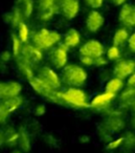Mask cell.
<instances>
[{"label": "cell", "instance_id": "6da1fadb", "mask_svg": "<svg viewBox=\"0 0 135 153\" xmlns=\"http://www.w3.org/2000/svg\"><path fill=\"white\" fill-rule=\"evenodd\" d=\"M60 99L61 104H66L73 108H89L88 94L80 87H69L64 91H60Z\"/></svg>", "mask_w": 135, "mask_h": 153}, {"label": "cell", "instance_id": "7a4b0ae2", "mask_svg": "<svg viewBox=\"0 0 135 153\" xmlns=\"http://www.w3.org/2000/svg\"><path fill=\"white\" fill-rule=\"evenodd\" d=\"M62 69L61 80L70 87H81L88 79V74L83 66L66 64Z\"/></svg>", "mask_w": 135, "mask_h": 153}, {"label": "cell", "instance_id": "3957f363", "mask_svg": "<svg viewBox=\"0 0 135 153\" xmlns=\"http://www.w3.org/2000/svg\"><path fill=\"white\" fill-rule=\"evenodd\" d=\"M33 44L38 47L41 51L51 49L53 46L59 44L62 40V35L57 30H48L46 27H42L34 33L32 37Z\"/></svg>", "mask_w": 135, "mask_h": 153}, {"label": "cell", "instance_id": "277c9868", "mask_svg": "<svg viewBox=\"0 0 135 153\" xmlns=\"http://www.w3.org/2000/svg\"><path fill=\"white\" fill-rule=\"evenodd\" d=\"M32 88L38 94L42 96L46 100H48L51 103L56 104H61V99H60V90L53 89V87L46 84L44 81L38 78L37 76H34L32 79L28 80Z\"/></svg>", "mask_w": 135, "mask_h": 153}, {"label": "cell", "instance_id": "5b68a950", "mask_svg": "<svg viewBox=\"0 0 135 153\" xmlns=\"http://www.w3.org/2000/svg\"><path fill=\"white\" fill-rule=\"evenodd\" d=\"M108 111L109 112H107V117L103 122L102 126L111 134L118 133L126 126L124 113L122 111L113 110V109H109Z\"/></svg>", "mask_w": 135, "mask_h": 153}, {"label": "cell", "instance_id": "8992f818", "mask_svg": "<svg viewBox=\"0 0 135 153\" xmlns=\"http://www.w3.org/2000/svg\"><path fill=\"white\" fill-rule=\"evenodd\" d=\"M58 11L64 18L72 20L80 13V0H57Z\"/></svg>", "mask_w": 135, "mask_h": 153}, {"label": "cell", "instance_id": "52a82bcc", "mask_svg": "<svg viewBox=\"0 0 135 153\" xmlns=\"http://www.w3.org/2000/svg\"><path fill=\"white\" fill-rule=\"evenodd\" d=\"M38 78H40L42 81H44L46 84H48L50 87H53V89L59 90L62 86V80L61 76L56 72L55 69H53L49 66H42L39 69Z\"/></svg>", "mask_w": 135, "mask_h": 153}, {"label": "cell", "instance_id": "ba28073f", "mask_svg": "<svg viewBox=\"0 0 135 153\" xmlns=\"http://www.w3.org/2000/svg\"><path fill=\"white\" fill-rule=\"evenodd\" d=\"M49 60L53 67L57 69H62L68 62V49L63 44L56 45L51 48Z\"/></svg>", "mask_w": 135, "mask_h": 153}, {"label": "cell", "instance_id": "9c48e42d", "mask_svg": "<svg viewBox=\"0 0 135 153\" xmlns=\"http://www.w3.org/2000/svg\"><path fill=\"white\" fill-rule=\"evenodd\" d=\"M115 98L116 94L108 91L97 94L92 100L89 101V108H92L94 110H107L110 109V106Z\"/></svg>", "mask_w": 135, "mask_h": 153}, {"label": "cell", "instance_id": "30bf717a", "mask_svg": "<svg viewBox=\"0 0 135 153\" xmlns=\"http://www.w3.org/2000/svg\"><path fill=\"white\" fill-rule=\"evenodd\" d=\"M105 55V46L99 40L91 39L80 47V56H88L93 59Z\"/></svg>", "mask_w": 135, "mask_h": 153}, {"label": "cell", "instance_id": "8fae6325", "mask_svg": "<svg viewBox=\"0 0 135 153\" xmlns=\"http://www.w3.org/2000/svg\"><path fill=\"white\" fill-rule=\"evenodd\" d=\"M135 62L132 59H122L117 60L113 67L114 76H117L119 79H127L132 74H134Z\"/></svg>", "mask_w": 135, "mask_h": 153}, {"label": "cell", "instance_id": "7c38bea8", "mask_svg": "<svg viewBox=\"0 0 135 153\" xmlns=\"http://www.w3.org/2000/svg\"><path fill=\"white\" fill-rule=\"evenodd\" d=\"M22 85L17 81L0 82V101L14 98L21 94Z\"/></svg>", "mask_w": 135, "mask_h": 153}, {"label": "cell", "instance_id": "4fadbf2b", "mask_svg": "<svg viewBox=\"0 0 135 153\" xmlns=\"http://www.w3.org/2000/svg\"><path fill=\"white\" fill-rule=\"evenodd\" d=\"M20 56L25 60H27L32 65L39 64L43 60L42 51L36 47L34 44H28V43H24L22 45Z\"/></svg>", "mask_w": 135, "mask_h": 153}, {"label": "cell", "instance_id": "5bb4252c", "mask_svg": "<svg viewBox=\"0 0 135 153\" xmlns=\"http://www.w3.org/2000/svg\"><path fill=\"white\" fill-rule=\"evenodd\" d=\"M120 23L124 27L132 28L135 26V7L131 3H124L120 7L118 15Z\"/></svg>", "mask_w": 135, "mask_h": 153}, {"label": "cell", "instance_id": "9a60e30c", "mask_svg": "<svg viewBox=\"0 0 135 153\" xmlns=\"http://www.w3.org/2000/svg\"><path fill=\"white\" fill-rule=\"evenodd\" d=\"M105 23V18L97 10L89 12L86 18V28L90 33H97Z\"/></svg>", "mask_w": 135, "mask_h": 153}, {"label": "cell", "instance_id": "2e32d148", "mask_svg": "<svg viewBox=\"0 0 135 153\" xmlns=\"http://www.w3.org/2000/svg\"><path fill=\"white\" fill-rule=\"evenodd\" d=\"M80 43H81V34L76 28L73 27L69 28L63 36V43L62 44L67 49L78 47L80 45Z\"/></svg>", "mask_w": 135, "mask_h": 153}, {"label": "cell", "instance_id": "e0dca14e", "mask_svg": "<svg viewBox=\"0 0 135 153\" xmlns=\"http://www.w3.org/2000/svg\"><path fill=\"white\" fill-rule=\"evenodd\" d=\"M134 88L127 87L119 96V107L122 110H128V109L134 108Z\"/></svg>", "mask_w": 135, "mask_h": 153}, {"label": "cell", "instance_id": "ac0fdd59", "mask_svg": "<svg viewBox=\"0 0 135 153\" xmlns=\"http://www.w3.org/2000/svg\"><path fill=\"white\" fill-rule=\"evenodd\" d=\"M18 131V144L21 152H30L32 149V137L26 128H19Z\"/></svg>", "mask_w": 135, "mask_h": 153}, {"label": "cell", "instance_id": "d6986e66", "mask_svg": "<svg viewBox=\"0 0 135 153\" xmlns=\"http://www.w3.org/2000/svg\"><path fill=\"white\" fill-rule=\"evenodd\" d=\"M16 64H17V67H18V69H19V71L21 72V74L27 80V81L30 79H32L33 76H35L34 65H32L27 60L22 58L21 56L16 58Z\"/></svg>", "mask_w": 135, "mask_h": 153}, {"label": "cell", "instance_id": "ffe728a7", "mask_svg": "<svg viewBox=\"0 0 135 153\" xmlns=\"http://www.w3.org/2000/svg\"><path fill=\"white\" fill-rule=\"evenodd\" d=\"M3 20L5 23L11 24L14 27H17V25L20 22L23 21V14L20 7H16L13 9V11L7 12L3 15Z\"/></svg>", "mask_w": 135, "mask_h": 153}, {"label": "cell", "instance_id": "44dd1931", "mask_svg": "<svg viewBox=\"0 0 135 153\" xmlns=\"http://www.w3.org/2000/svg\"><path fill=\"white\" fill-rule=\"evenodd\" d=\"M124 88H125V80L119 79L117 76H113L110 80H108V82L106 83L105 91L117 94L118 92L124 90Z\"/></svg>", "mask_w": 135, "mask_h": 153}, {"label": "cell", "instance_id": "7402d4cb", "mask_svg": "<svg viewBox=\"0 0 135 153\" xmlns=\"http://www.w3.org/2000/svg\"><path fill=\"white\" fill-rule=\"evenodd\" d=\"M0 102L2 103L4 108L7 109L11 114H13L15 111H17L18 109L22 106V104H23V98L19 94V96H17V97L7 99V100L0 101Z\"/></svg>", "mask_w": 135, "mask_h": 153}, {"label": "cell", "instance_id": "603a6c76", "mask_svg": "<svg viewBox=\"0 0 135 153\" xmlns=\"http://www.w3.org/2000/svg\"><path fill=\"white\" fill-rule=\"evenodd\" d=\"M3 134H4V145L9 147H16L18 144V131L13 126H5Z\"/></svg>", "mask_w": 135, "mask_h": 153}, {"label": "cell", "instance_id": "cb8c5ba5", "mask_svg": "<svg viewBox=\"0 0 135 153\" xmlns=\"http://www.w3.org/2000/svg\"><path fill=\"white\" fill-rule=\"evenodd\" d=\"M129 36V30L127 27H120L118 30H115L113 35V38H112V42H113V45L115 46H124L127 43V40H128Z\"/></svg>", "mask_w": 135, "mask_h": 153}, {"label": "cell", "instance_id": "d4e9b609", "mask_svg": "<svg viewBox=\"0 0 135 153\" xmlns=\"http://www.w3.org/2000/svg\"><path fill=\"white\" fill-rule=\"evenodd\" d=\"M17 30H18L17 36H18V38H19V40L21 41L23 44L24 43H27L28 39H30V28H28L27 24L24 21L20 22L17 25Z\"/></svg>", "mask_w": 135, "mask_h": 153}, {"label": "cell", "instance_id": "484cf974", "mask_svg": "<svg viewBox=\"0 0 135 153\" xmlns=\"http://www.w3.org/2000/svg\"><path fill=\"white\" fill-rule=\"evenodd\" d=\"M106 58L109 61H117L122 58V51L118 46L115 45H111L106 51Z\"/></svg>", "mask_w": 135, "mask_h": 153}, {"label": "cell", "instance_id": "4316f807", "mask_svg": "<svg viewBox=\"0 0 135 153\" xmlns=\"http://www.w3.org/2000/svg\"><path fill=\"white\" fill-rule=\"evenodd\" d=\"M23 43L19 40L16 34H12V55L15 58H18L21 53V48Z\"/></svg>", "mask_w": 135, "mask_h": 153}, {"label": "cell", "instance_id": "83f0119b", "mask_svg": "<svg viewBox=\"0 0 135 153\" xmlns=\"http://www.w3.org/2000/svg\"><path fill=\"white\" fill-rule=\"evenodd\" d=\"M57 13H59V11H58V7L44 10V11L39 12V19H40L41 21H44V22L49 21V20H51L53 17H55V15Z\"/></svg>", "mask_w": 135, "mask_h": 153}, {"label": "cell", "instance_id": "f1b7e54d", "mask_svg": "<svg viewBox=\"0 0 135 153\" xmlns=\"http://www.w3.org/2000/svg\"><path fill=\"white\" fill-rule=\"evenodd\" d=\"M22 3V14L23 17L30 18L34 12V1L33 0H20Z\"/></svg>", "mask_w": 135, "mask_h": 153}, {"label": "cell", "instance_id": "f546056e", "mask_svg": "<svg viewBox=\"0 0 135 153\" xmlns=\"http://www.w3.org/2000/svg\"><path fill=\"white\" fill-rule=\"evenodd\" d=\"M57 7V0H38L39 12Z\"/></svg>", "mask_w": 135, "mask_h": 153}, {"label": "cell", "instance_id": "4dcf8cb0", "mask_svg": "<svg viewBox=\"0 0 135 153\" xmlns=\"http://www.w3.org/2000/svg\"><path fill=\"white\" fill-rule=\"evenodd\" d=\"M122 144H124V136L117 137V138H112L107 144V150H109V151L116 150V149L120 148V147L122 146Z\"/></svg>", "mask_w": 135, "mask_h": 153}, {"label": "cell", "instance_id": "1f68e13d", "mask_svg": "<svg viewBox=\"0 0 135 153\" xmlns=\"http://www.w3.org/2000/svg\"><path fill=\"white\" fill-rule=\"evenodd\" d=\"M134 144H135L134 133L133 132H127L124 135V144H122V146L126 147V148L132 149L134 148Z\"/></svg>", "mask_w": 135, "mask_h": 153}, {"label": "cell", "instance_id": "d6a6232c", "mask_svg": "<svg viewBox=\"0 0 135 153\" xmlns=\"http://www.w3.org/2000/svg\"><path fill=\"white\" fill-rule=\"evenodd\" d=\"M11 113L4 108V106L2 105V103L0 102V126L5 125L9 120V117H11Z\"/></svg>", "mask_w": 135, "mask_h": 153}, {"label": "cell", "instance_id": "836d02e7", "mask_svg": "<svg viewBox=\"0 0 135 153\" xmlns=\"http://www.w3.org/2000/svg\"><path fill=\"white\" fill-rule=\"evenodd\" d=\"M84 1H85V3H86L89 7H91L92 10L101 9L104 4V0H84Z\"/></svg>", "mask_w": 135, "mask_h": 153}, {"label": "cell", "instance_id": "e575fe53", "mask_svg": "<svg viewBox=\"0 0 135 153\" xmlns=\"http://www.w3.org/2000/svg\"><path fill=\"white\" fill-rule=\"evenodd\" d=\"M80 62L83 66L86 67H90V66L94 65V59L88 56H80Z\"/></svg>", "mask_w": 135, "mask_h": 153}, {"label": "cell", "instance_id": "d590c367", "mask_svg": "<svg viewBox=\"0 0 135 153\" xmlns=\"http://www.w3.org/2000/svg\"><path fill=\"white\" fill-rule=\"evenodd\" d=\"M108 63H109V60H108L106 57H104V56H101V57H97L94 59V65L93 66H96V67H104V66L108 65Z\"/></svg>", "mask_w": 135, "mask_h": 153}, {"label": "cell", "instance_id": "8d00e7d4", "mask_svg": "<svg viewBox=\"0 0 135 153\" xmlns=\"http://www.w3.org/2000/svg\"><path fill=\"white\" fill-rule=\"evenodd\" d=\"M46 112V106L44 104H38L34 108V114L37 117H42Z\"/></svg>", "mask_w": 135, "mask_h": 153}, {"label": "cell", "instance_id": "74e56055", "mask_svg": "<svg viewBox=\"0 0 135 153\" xmlns=\"http://www.w3.org/2000/svg\"><path fill=\"white\" fill-rule=\"evenodd\" d=\"M127 44H128V48L131 53H135V34H132L129 36L128 40H127Z\"/></svg>", "mask_w": 135, "mask_h": 153}, {"label": "cell", "instance_id": "f35d334b", "mask_svg": "<svg viewBox=\"0 0 135 153\" xmlns=\"http://www.w3.org/2000/svg\"><path fill=\"white\" fill-rule=\"evenodd\" d=\"M12 59V53L9 51H3L2 53H0V61L2 63H7Z\"/></svg>", "mask_w": 135, "mask_h": 153}, {"label": "cell", "instance_id": "ab89813d", "mask_svg": "<svg viewBox=\"0 0 135 153\" xmlns=\"http://www.w3.org/2000/svg\"><path fill=\"white\" fill-rule=\"evenodd\" d=\"M127 87H130V88H134L135 86V74H132L130 76H128V81L126 83Z\"/></svg>", "mask_w": 135, "mask_h": 153}, {"label": "cell", "instance_id": "60d3db41", "mask_svg": "<svg viewBox=\"0 0 135 153\" xmlns=\"http://www.w3.org/2000/svg\"><path fill=\"white\" fill-rule=\"evenodd\" d=\"M110 2L112 3V4L116 5V7H118V5H122L124 3H126L127 0H109Z\"/></svg>", "mask_w": 135, "mask_h": 153}, {"label": "cell", "instance_id": "b9f144b4", "mask_svg": "<svg viewBox=\"0 0 135 153\" xmlns=\"http://www.w3.org/2000/svg\"><path fill=\"white\" fill-rule=\"evenodd\" d=\"M4 145V134L2 130H0V148Z\"/></svg>", "mask_w": 135, "mask_h": 153}, {"label": "cell", "instance_id": "7bdbcfd3", "mask_svg": "<svg viewBox=\"0 0 135 153\" xmlns=\"http://www.w3.org/2000/svg\"><path fill=\"white\" fill-rule=\"evenodd\" d=\"M89 136L88 135H81L80 136V142L81 143H88L89 142Z\"/></svg>", "mask_w": 135, "mask_h": 153}, {"label": "cell", "instance_id": "ee69618b", "mask_svg": "<svg viewBox=\"0 0 135 153\" xmlns=\"http://www.w3.org/2000/svg\"><path fill=\"white\" fill-rule=\"evenodd\" d=\"M12 153H23V152H21V151H19V150H15V151H13Z\"/></svg>", "mask_w": 135, "mask_h": 153}]
</instances>
